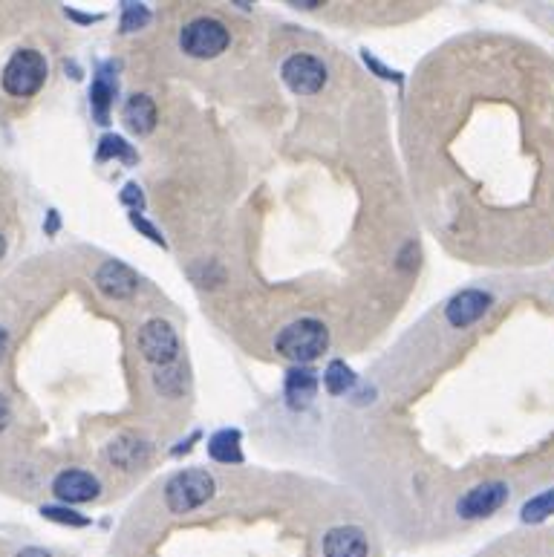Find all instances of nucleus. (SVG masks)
<instances>
[{
  "mask_svg": "<svg viewBox=\"0 0 554 557\" xmlns=\"http://www.w3.org/2000/svg\"><path fill=\"white\" fill-rule=\"evenodd\" d=\"M41 514L52 520V523H61V526H76V529H84V526H90V517H84V514H78L73 508H61V506H44L41 508Z\"/></svg>",
  "mask_w": 554,
  "mask_h": 557,
  "instance_id": "nucleus-20",
  "label": "nucleus"
},
{
  "mask_svg": "<svg viewBox=\"0 0 554 557\" xmlns=\"http://www.w3.org/2000/svg\"><path fill=\"white\" fill-rule=\"evenodd\" d=\"M96 286H99L101 295H107L113 301H125L139 289V275L122 260H107L96 272Z\"/></svg>",
  "mask_w": 554,
  "mask_h": 557,
  "instance_id": "nucleus-10",
  "label": "nucleus"
},
{
  "mask_svg": "<svg viewBox=\"0 0 554 557\" xmlns=\"http://www.w3.org/2000/svg\"><path fill=\"white\" fill-rule=\"evenodd\" d=\"M130 223H133L136 231H142V234H145L151 243H156V246H162V249H165V237H162V231L153 226V223H148V220H145L139 211H130Z\"/></svg>",
  "mask_w": 554,
  "mask_h": 557,
  "instance_id": "nucleus-22",
  "label": "nucleus"
},
{
  "mask_svg": "<svg viewBox=\"0 0 554 557\" xmlns=\"http://www.w3.org/2000/svg\"><path fill=\"white\" fill-rule=\"evenodd\" d=\"M3 254H6V240L0 237V257H3Z\"/></svg>",
  "mask_w": 554,
  "mask_h": 557,
  "instance_id": "nucleus-28",
  "label": "nucleus"
},
{
  "mask_svg": "<svg viewBox=\"0 0 554 557\" xmlns=\"http://www.w3.org/2000/svg\"><path fill=\"white\" fill-rule=\"evenodd\" d=\"M99 159L101 162H107V159H122V162H127V165H133L136 162V151L127 145L122 136H104L99 145Z\"/></svg>",
  "mask_w": 554,
  "mask_h": 557,
  "instance_id": "nucleus-19",
  "label": "nucleus"
},
{
  "mask_svg": "<svg viewBox=\"0 0 554 557\" xmlns=\"http://www.w3.org/2000/svg\"><path fill=\"white\" fill-rule=\"evenodd\" d=\"M228 41L231 35L226 24H220L217 18H194L179 35V47L191 58H217L228 50Z\"/></svg>",
  "mask_w": 554,
  "mask_h": 557,
  "instance_id": "nucleus-4",
  "label": "nucleus"
},
{
  "mask_svg": "<svg viewBox=\"0 0 554 557\" xmlns=\"http://www.w3.org/2000/svg\"><path fill=\"white\" fill-rule=\"evenodd\" d=\"M139 350L145 355V361H151L153 367H159V370L171 367L179 355L177 330L168 321L153 318L139 330Z\"/></svg>",
  "mask_w": 554,
  "mask_h": 557,
  "instance_id": "nucleus-5",
  "label": "nucleus"
},
{
  "mask_svg": "<svg viewBox=\"0 0 554 557\" xmlns=\"http://www.w3.org/2000/svg\"><path fill=\"white\" fill-rule=\"evenodd\" d=\"M151 21V12L145 6L125 3V15H122V32H136Z\"/></svg>",
  "mask_w": 554,
  "mask_h": 557,
  "instance_id": "nucleus-21",
  "label": "nucleus"
},
{
  "mask_svg": "<svg viewBox=\"0 0 554 557\" xmlns=\"http://www.w3.org/2000/svg\"><path fill=\"white\" fill-rule=\"evenodd\" d=\"M327 347L329 330L321 321H315V318H301V321L283 327L275 338L277 353L283 355V358H289V361H295V367L312 364L315 358H321V355L327 353Z\"/></svg>",
  "mask_w": 554,
  "mask_h": 557,
  "instance_id": "nucleus-1",
  "label": "nucleus"
},
{
  "mask_svg": "<svg viewBox=\"0 0 554 557\" xmlns=\"http://www.w3.org/2000/svg\"><path fill=\"white\" fill-rule=\"evenodd\" d=\"M15 557H52L47 549H38V546H29V549H24V552H18Z\"/></svg>",
  "mask_w": 554,
  "mask_h": 557,
  "instance_id": "nucleus-26",
  "label": "nucleus"
},
{
  "mask_svg": "<svg viewBox=\"0 0 554 557\" xmlns=\"http://www.w3.org/2000/svg\"><path fill=\"white\" fill-rule=\"evenodd\" d=\"M47 58L38 50H18L3 67V90L15 99L35 96L47 81Z\"/></svg>",
  "mask_w": 554,
  "mask_h": 557,
  "instance_id": "nucleus-3",
  "label": "nucleus"
},
{
  "mask_svg": "<svg viewBox=\"0 0 554 557\" xmlns=\"http://www.w3.org/2000/svg\"><path fill=\"white\" fill-rule=\"evenodd\" d=\"M508 494H511V491H508L505 482H482V485H474V488L456 503V511H459L462 520H482V517L500 511V508L508 503Z\"/></svg>",
  "mask_w": 554,
  "mask_h": 557,
  "instance_id": "nucleus-7",
  "label": "nucleus"
},
{
  "mask_svg": "<svg viewBox=\"0 0 554 557\" xmlns=\"http://www.w3.org/2000/svg\"><path fill=\"white\" fill-rule=\"evenodd\" d=\"M151 456V448L139 439V436H116L110 445H107V459L116 465V468H125V471H133L139 465H145Z\"/></svg>",
  "mask_w": 554,
  "mask_h": 557,
  "instance_id": "nucleus-12",
  "label": "nucleus"
},
{
  "mask_svg": "<svg viewBox=\"0 0 554 557\" xmlns=\"http://www.w3.org/2000/svg\"><path fill=\"white\" fill-rule=\"evenodd\" d=\"M552 514H554V488L543 491V494H537V497H531L529 503L523 506V511H520L523 523H543V520L552 517Z\"/></svg>",
  "mask_w": 554,
  "mask_h": 557,
  "instance_id": "nucleus-18",
  "label": "nucleus"
},
{
  "mask_svg": "<svg viewBox=\"0 0 554 557\" xmlns=\"http://www.w3.org/2000/svg\"><path fill=\"white\" fill-rule=\"evenodd\" d=\"M318 396V376L309 367H292L286 373V399L292 407H306Z\"/></svg>",
  "mask_w": 554,
  "mask_h": 557,
  "instance_id": "nucleus-13",
  "label": "nucleus"
},
{
  "mask_svg": "<svg viewBox=\"0 0 554 557\" xmlns=\"http://www.w3.org/2000/svg\"><path fill=\"white\" fill-rule=\"evenodd\" d=\"M280 76L286 81V87L298 96H315L324 84H327V67L306 52H295L283 61Z\"/></svg>",
  "mask_w": 554,
  "mask_h": 557,
  "instance_id": "nucleus-6",
  "label": "nucleus"
},
{
  "mask_svg": "<svg viewBox=\"0 0 554 557\" xmlns=\"http://www.w3.org/2000/svg\"><path fill=\"white\" fill-rule=\"evenodd\" d=\"M217 491V482L202 468H188L174 474L165 485V506L171 514H191L194 508L205 506Z\"/></svg>",
  "mask_w": 554,
  "mask_h": 557,
  "instance_id": "nucleus-2",
  "label": "nucleus"
},
{
  "mask_svg": "<svg viewBox=\"0 0 554 557\" xmlns=\"http://www.w3.org/2000/svg\"><path fill=\"white\" fill-rule=\"evenodd\" d=\"M494 298L482 289H462L445 306V321L454 330H468L471 324H477L479 318L491 309Z\"/></svg>",
  "mask_w": 554,
  "mask_h": 557,
  "instance_id": "nucleus-8",
  "label": "nucleus"
},
{
  "mask_svg": "<svg viewBox=\"0 0 554 557\" xmlns=\"http://www.w3.org/2000/svg\"><path fill=\"white\" fill-rule=\"evenodd\" d=\"M6 344H9V332L0 327V361H3V353H6Z\"/></svg>",
  "mask_w": 554,
  "mask_h": 557,
  "instance_id": "nucleus-27",
  "label": "nucleus"
},
{
  "mask_svg": "<svg viewBox=\"0 0 554 557\" xmlns=\"http://www.w3.org/2000/svg\"><path fill=\"white\" fill-rule=\"evenodd\" d=\"M324 384L332 396H344L355 387V373L344 361H329V367L324 370Z\"/></svg>",
  "mask_w": 554,
  "mask_h": 557,
  "instance_id": "nucleus-17",
  "label": "nucleus"
},
{
  "mask_svg": "<svg viewBox=\"0 0 554 557\" xmlns=\"http://www.w3.org/2000/svg\"><path fill=\"white\" fill-rule=\"evenodd\" d=\"M367 64H370V67H373V70H376L381 78H399V73H390L387 67H381V64H378V61H373L370 55H367Z\"/></svg>",
  "mask_w": 554,
  "mask_h": 557,
  "instance_id": "nucleus-25",
  "label": "nucleus"
},
{
  "mask_svg": "<svg viewBox=\"0 0 554 557\" xmlns=\"http://www.w3.org/2000/svg\"><path fill=\"white\" fill-rule=\"evenodd\" d=\"M122 203L130 205V211H142L145 208V194H142V188L139 185H125V191H122Z\"/></svg>",
  "mask_w": 554,
  "mask_h": 557,
  "instance_id": "nucleus-23",
  "label": "nucleus"
},
{
  "mask_svg": "<svg viewBox=\"0 0 554 557\" xmlns=\"http://www.w3.org/2000/svg\"><path fill=\"white\" fill-rule=\"evenodd\" d=\"M208 456L214 462L223 465H237L243 462V451H240V431H220L208 439Z\"/></svg>",
  "mask_w": 554,
  "mask_h": 557,
  "instance_id": "nucleus-15",
  "label": "nucleus"
},
{
  "mask_svg": "<svg viewBox=\"0 0 554 557\" xmlns=\"http://www.w3.org/2000/svg\"><path fill=\"white\" fill-rule=\"evenodd\" d=\"M113 99H116V81H113V76L107 70H101L96 81H93V90H90V104H93V113H96L101 125H107V119H110Z\"/></svg>",
  "mask_w": 554,
  "mask_h": 557,
  "instance_id": "nucleus-16",
  "label": "nucleus"
},
{
  "mask_svg": "<svg viewBox=\"0 0 554 557\" xmlns=\"http://www.w3.org/2000/svg\"><path fill=\"white\" fill-rule=\"evenodd\" d=\"M101 485L99 480L90 474V471H81V468H67L61 471L55 480H52V494L67 503V506H76V503H90L99 497Z\"/></svg>",
  "mask_w": 554,
  "mask_h": 557,
  "instance_id": "nucleus-9",
  "label": "nucleus"
},
{
  "mask_svg": "<svg viewBox=\"0 0 554 557\" xmlns=\"http://www.w3.org/2000/svg\"><path fill=\"white\" fill-rule=\"evenodd\" d=\"M9 422H12V405H9V399L0 393V433L9 428Z\"/></svg>",
  "mask_w": 554,
  "mask_h": 557,
  "instance_id": "nucleus-24",
  "label": "nucleus"
},
{
  "mask_svg": "<svg viewBox=\"0 0 554 557\" xmlns=\"http://www.w3.org/2000/svg\"><path fill=\"white\" fill-rule=\"evenodd\" d=\"M367 534L355 526H338L324 534V557H367Z\"/></svg>",
  "mask_w": 554,
  "mask_h": 557,
  "instance_id": "nucleus-11",
  "label": "nucleus"
},
{
  "mask_svg": "<svg viewBox=\"0 0 554 557\" xmlns=\"http://www.w3.org/2000/svg\"><path fill=\"white\" fill-rule=\"evenodd\" d=\"M125 125L133 130V133H139V136H148L153 127H156V104H153L151 96H142V93H136V96H130L125 104Z\"/></svg>",
  "mask_w": 554,
  "mask_h": 557,
  "instance_id": "nucleus-14",
  "label": "nucleus"
}]
</instances>
